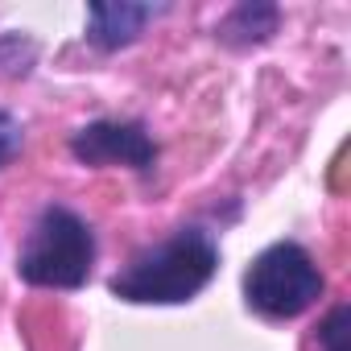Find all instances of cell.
<instances>
[{"label": "cell", "mask_w": 351, "mask_h": 351, "mask_svg": "<svg viewBox=\"0 0 351 351\" xmlns=\"http://www.w3.org/2000/svg\"><path fill=\"white\" fill-rule=\"evenodd\" d=\"M21 149H25V124H21V116L9 112V108H0V169H5Z\"/></svg>", "instance_id": "9c48e42d"}, {"label": "cell", "mask_w": 351, "mask_h": 351, "mask_svg": "<svg viewBox=\"0 0 351 351\" xmlns=\"http://www.w3.org/2000/svg\"><path fill=\"white\" fill-rule=\"evenodd\" d=\"M281 29V9L269 5V0H244V5L228 9L215 25V42L228 50H252L273 42Z\"/></svg>", "instance_id": "8992f818"}, {"label": "cell", "mask_w": 351, "mask_h": 351, "mask_svg": "<svg viewBox=\"0 0 351 351\" xmlns=\"http://www.w3.org/2000/svg\"><path fill=\"white\" fill-rule=\"evenodd\" d=\"M306 351H351V306H330L306 339Z\"/></svg>", "instance_id": "52a82bcc"}, {"label": "cell", "mask_w": 351, "mask_h": 351, "mask_svg": "<svg viewBox=\"0 0 351 351\" xmlns=\"http://www.w3.org/2000/svg\"><path fill=\"white\" fill-rule=\"evenodd\" d=\"M244 306L265 322H293L326 293V273L298 240H273L244 269Z\"/></svg>", "instance_id": "3957f363"}, {"label": "cell", "mask_w": 351, "mask_h": 351, "mask_svg": "<svg viewBox=\"0 0 351 351\" xmlns=\"http://www.w3.org/2000/svg\"><path fill=\"white\" fill-rule=\"evenodd\" d=\"M219 261V236L207 223H182L165 240L136 248L108 277V293L128 306H186L215 281Z\"/></svg>", "instance_id": "6da1fadb"}, {"label": "cell", "mask_w": 351, "mask_h": 351, "mask_svg": "<svg viewBox=\"0 0 351 351\" xmlns=\"http://www.w3.org/2000/svg\"><path fill=\"white\" fill-rule=\"evenodd\" d=\"M99 261V236L87 215H79L66 203H46L21 248H17V281L29 289H62L75 293L91 281V269Z\"/></svg>", "instance_id": "7a4b0ae2"}, {"label": "cell", "mask_w": 351, "mask_h": 351, "mask_svg": "<svg viewBox=\"0 0 351 351\" xmlns=\"http://www.w3.org/2000/svg\"><path fill=\"white\" fill-rule=\"evenodd\" d=\"M71 157L87 169H132L141 178L157 169L161 161V145L157 136L149 132L145 120H132V116H99V120H87L71 132L66 141Z\"/></svg>", "instance_id": "277c9868"}, {"label": "cell", "mask_w": 351, "mask_h": 351, "mask_svg": "<svg viewBox=\"0 0 351 351\" xmlns=\"http://www.w3.org/2000/svg\"><path fill=\"white\" fill-rule=\"evenodd\" d=\"M38 66V42L25 34H0V79H29Z\"/></svg>", "instance_id": "ba28073f"}, {"label": "cell", "mask_w": 351, "mask_h": 351, "mask_svg": "<svg viewBox=\"0 0 351 351\" xmlns=\"http://www.w3.org/2000/svg\"><path fill=\"white\" fill-rule=\"evenodd\" d=\"M169 5H136V0H95L87 5L83 42L99 54H120L145 38V29L165 17Z\"/></svg>", "instance_id": "5b68a950"}]
</instances>
